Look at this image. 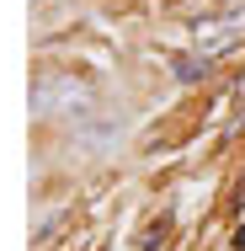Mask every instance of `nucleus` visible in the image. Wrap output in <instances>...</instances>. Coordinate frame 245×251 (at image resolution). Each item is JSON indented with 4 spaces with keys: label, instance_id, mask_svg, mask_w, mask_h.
Instances as JSON below:
<instances>
[{
    "label": "nucleus",
    "instance_id": "nucleus-3",
    "mask_svg": "<svg viewBox=\"0 0 245 251\" xmlns=\"http://www.w3.org/2000/svg\"><path fill=\"white\" fill-rule=\"evenodd\" d=\"M176 75L181 80H202L208 75V59H176Z\"/></svg>",
    "mask_w": 245,
    "mask_h": 251
},
{
    "label": "nucleus",
    "instance_id": "nucleus-4",
    "mask_svg": "<svg viewBox=\"0 0 245 251\" xmlns=\"http://www.w3.org/2000/svg\"><path fill=\"white\" fill-rule=\"evenodd\" d=\"M112 128H117V123H112V118H107V123H86V128H80V134H86V139H91V145H101V139H112Z\"/></svg>",
    "mask_w": 245,
    "mask_h": 251
},
{
    "label": "nucleus",
    "instance_id": "nucleus-2",
    "mask_svg": "<svg viewBox=\"0 0 245 251\" xmlns=\"http://www.w3.org/2000/svg\"><path fill=\"white\" fill-rule=\"evenodd\" d=\"M240 38H245V11H219V16H197V22H192V43H197L202 59L235 49Z\"/></svg>",
    "mask_w": 245,
    "mask_h": 251
},
{
    "label": "nucleus",
    "instance_id": "nucleus-1",
    "mask_svg": "<svg viewBox=\"0 0 245 251\" xmlns=\"http://www.w3.org/2000/svg\"><path fill=\"white\" fill-rule=\"evenodd\" d=\"M96 107V86L64 70H43L32 80V112L38 118H86Z\"/></svg>",
    "mask_w": 245,
    "mask_h": 251
}]
</instances>
